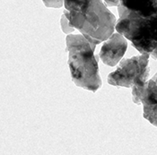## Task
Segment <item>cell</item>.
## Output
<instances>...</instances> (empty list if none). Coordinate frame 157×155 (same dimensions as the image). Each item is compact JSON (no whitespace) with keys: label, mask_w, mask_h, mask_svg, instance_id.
I'll list each match as a JSON object with an SVG mask.
<instances>
[{"label":"cell","mask_w":157,"mask_h":155,"mask_svg":"<svg viewBox=\"0 0 157 155\" xmlns=\"http://www.w3.org/2000/svg\"><path fill=\"white\" fill-rule=\"evenodd\" d=\"M64 13L93 48L114 33L117 20L103 0H64Z\"/></svg>","instance_id":"1"},{"label":"cell","mask_w":157,"mask_h":155,"mask_svg":"<svg viewBox=\"0 0 157 155\" xmlns=\"http://www.w3.org/2000/svg\"><path fill=\"white\" fill-rule=\"evenodd\" d=\"M66 44L72 81L76 86L95 93L102 85L95 49L82 34H68Z\"/></svg>","instance_id":"2"},{"label":"cell","mask_w":157,"mask_h":155,"mask_svg":"<svg viewBox=\"0 0 157 155\" xmlns=\"http://www.w3.org/2000/svg\"><path fill=\"white\" fill-rule=\"evenodd\" d=\"M120 18L115 30L128 40L141 54L157 60V13L148 17H138L118 10Z\"/></svg>","instance_id":"3"},{"label":"cell","mask_w":157,"mask_h":155,"mask_svg":"<svg viewBox=\"0 0 157 155\" xmlns=\"http://www.w3.org/2000/svg\"><path fill=\"white\" fill-rule=\"evenodd\" d=\"M149 58L148 54H141L122 59L118 68L108 75V84L125 88L144 84L148 81L150 74Z\"/></svg>","instance_id":"4"},{"label":"cell","mask_w":157,"mask_h":155,"mask_svg":"<svg viewBox=\"0 0 157 155\" xmlns=\"http://www.w3.org/2000/svg\"><path fill=\"white\" fill-rule=\"evenodd\" d=\"M132 100L143 105V117L157 127V73L142 85L132 87Z\"/></svg>","instance_id":"5"},{"label":"cell","mask_w":157,"mask_h":155,"mask_svg":"<svg viewBox=\"0 0 157 155\" xmlns=\"http://www.w3.org/2000/svg\"><path fill=\"white\" fill-rule=\"evenodd\" d=\"M127 48V39L121 33L116 32L104 41L99 56L104 65H107L109 66H114L123 58Z\"/></svg>","instance_id":"6"},{"label":"cell","mask_w":157,"mask_h":155,"mask_svg":"<svg viewBox=\"0 0 157 155\" xmlns=\"http://www.w3.org/2000/svg\"><path fill=\"white\" fill-rule=\"evenodd\" d=\"M118 10L138 17H148L157 13V0H121Z\"/></svg>","instance_id":"7"},{"label":"cell","mask_w":157,"mask_h":155,"mask_svg":"<svg viewBox=\"0 0 157 155\" xmlns=\"http://www.w3.org/2000/svg\"><path fill=\"white\" fill-rule=\"evenodd\" d=\"M60 25H61V30L64 33L66 34H71L74 32L75 29L73 26H71V24H69V21L67 19V17L66 16V14L63 13L61 15L60 19Z\"/></svg>","instance_id":"8"},{"label":"cell","mask_w":157,"mask_h":155,"mask_svg":"<svg viewBox=\"0 0 157 155\" xmlns=\"http://www.w3.org/2000/svg\"><path fill=\"white\" fill-rule=\"evenodd\" d=\"M42 2L49 8H60L64 5V0H42Z\"/></svg>","instance_id":"9"},{"label":"cell","mask_w":157,"mask_h":155,"mask_svg":"<svg viewBox=\"0 0 157 155\" xmlns=\"http://www.w3.org/2000/svg\"><path fill=\"white\" fill-rule=\"evenodd\" d=\"M107 6H118L121 4V0H103Z\"/></svg>","instance_id":"10"}]
</instances>
